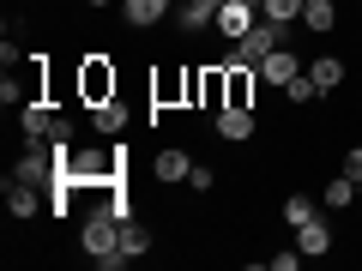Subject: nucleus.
<instances>
[{
  "instance_id": "obj_1",
  "label": "nucleus",
  "mask_w": 362,
  "mask_h": 271,
  "mask_svg": "<svg viewBox=\"0 0 362 271\" xmlns=\"http://www.w3.org/2000/svg\"><path fill=\"white\" fill-rule=\"evenodd\" d=\"M78 247L90 253V265H103V271L127 265V259H121V217H109V211H97V217L78 223Z\"/></svg>"
},
{
  "instance_id": "obj_2",
  "label": "nucleus",
  "mask_w": 362,
  "mask_h": 271,
  "mask_svg": "<svg viewBox=\"0 0 362 271\" xmlns=\"http://www.w3.org/2000/svg\"><path fill=\"white\" fill-rule=\"evenodd\" d=\"M272 49H284V25H272V18H259V25L247 30L242 42H235V54H230V61H242V66H259V61H266Z\"/></svg>"
},
{
  "instance_id": "obj_3",
  "label": "nucleus",
  "mask_w": 362,
  "mask_h": 271,
  "mask_svg": "<svg viewBox=\"0 0 362 271\" xmlns=\"http://www.w3.org/2000/svg\"><path fill=\"white\" fill-rule=\"evenodd\" d=\"M78 97H85L90 109H97V103H109V97H115V66H109L103 54H90V61L78 66Z\"/></svg>"
},
{
  "instance_id": "obj_4",
  "label": "nucleus",
  "mask_w": 362,
  "mask_h": 271,
  "mask_svg": "<svg viewBox=\"0 0 362 271\" xmlns=\"http://www.w3.org/2000/svg\"><path fill=\"white\" fill-rule=\"evenodd\" d=\"M296 73H302V54L296 49H272L266 61H259V85H278V90H284Z\"/></svg>"
},
{
  "instance_id": "obj_5",
  "label": "nucleus",
  "mask_w": 362,
  "mask_h": 271,
  "mask_svg": "<svg viewBox=\"0 0 362 271\" xmlns=\"http://www.w3.org/2000/svg\"><path fill=\"white\" fill-rule=\"evenodd\" d=\"M254 13H259V6H247V0H223V13H218V30H223V37H230V42H242L247 30L259 25Z\"/></svg>"
},
{
  "instance_id": "obj_6",
  "label": "nucleus",
  "mask_w": 362,
  "mask_h": 271,
  "mask_svg": "<svg viewBox=\"0 0 362 271\" xmlns=\"http://www.w3.org/2000/svg\"><path fill=\"white\" fill-rule=\"evenodd\" d=\"M18 127H25V139H49L54 133V103L49 97H30V103L18 109Z\"/></svg>"
},
{
  "instance_id": "obj_7",
  "label": "nucleus",
  "mask_w": 362,
  "mask_h": 271,
  "mask_svg": "<svg viewBox=\"0 0 362 271\" xmlns=\"http://www.w3.org/2000/svg\"><path fill=\"white\" fill-rule=\"evenodd\" d=\"M296 247H302V253H308V259H320V253H332V223H326L320 211H314L308 223H296Z\"/></svg>"
},
{
  "instance_id": "obj_8",
  "label": "nucleus",
  "mask_w": 362,
  "mask_h": 271,
  "mask_svg": "<svg viewBox=\"0 0 362 271\" xmlns=\"http://www.w3.org/2000/svg\"><path fill=\"white\" fill-rule=\"evenodd\" d=\"M42 205H49L42 187H30V181H6V211H13V217H37Z\"/></svg>"
},
{
  "instance_id": "obj_9",
  "label": "nucleus",
  "mask_w": 362,
  "mask_h": 271,
  "mask_svg": "<svg viewBox=\"0 0 362 271\" xmlns=\"http://www.w3.org/2000/svg\"><path fill=\"white\" fill-rule=\"evenodd\" d=\"M218 139H230V145H242V139H254V109H218Z\"/></svg>"
},
{
  "instance_id": "obj_10",
  "label": "nucleus",
  "mask_w": 362,
  "mask_h": 271,
  "mask_svg": "<svg viewBox=\"0 0 362 271\" xmlns=\"http://www.w3.org/2000/svg\"><path fill=\"white\" fill-rule=\"evenodd\" d=\"M308 78L320 85V97H326V90L344 85V61H338V54H314V61H308Z\"/></svg>"
},
{
  "instance_id": "obj_11",
  "label": "nucleus",
  "mask_w": 362,
  "mask_h": 271,
  "mask_svg": "<svg viewBox=\"0 0 362 271\" xmlns=\"http://www.w3.org/2000/svg\"><path fill=\"white\" fill-rule=\"evenodd\" d=\"M218 13H223V0H187V6H181V30H206V25H218Z\"/></svg>"
},
{
  "instance_id": "obj_12",
  "label": "nucleus",
  "mask_w": 362,
  "mask_h": 271,
  "mask_svg": "<svg viewBox=\"0 0 362 271\" xmlns=\"http://www.w3.org/2000/svg\"><path fill=\"white\" fill-rule=\"evenodd\" d=\"M121 13H127V25H157V18L169 13V0H121Z\"/></svg>"
},
{
  "instance_id": "obj_13",
  "label": "nucleus",
  "mask_w": 362,
  "mask_h": 271,
  "mask_svg": "<svg viewBox=\"0 0 362 271\" xmlns=\"http://www.w3.org/2000/svg\"><path fill=\"white\" fill-rule=\"evenodd\" d=\"M302 25H308V30H320V37H326V30L338 25V6H332V0H302Z\"/></svg>"
},
{
  "instance_id": "obj_14",
  "label": "nucleus",
  "mask_w": 362,
  "mask_h": 271,
  "mask_svg": "<svg viewBox=\"0 0 362 271\" xmlns=\"http://www.w3.org/2000/svg\"><path fill=\"white\" fill-rule=\"evenodd\" d=\"M90 127H97V133H121V127H127V109H121V97H109V103L90 109Z\"/></svg>"
},
{
  "instance_id": "obj_15",
  "label": "nucleus",
  "mask_w": 362,
  "mask_h": 271,
  "mask_svg": "<svg viewBox=\"0 0 362 271\" xmlns=\"http://www.w3.org/2000/svg\"><path fill=\"white\" fill-rule=\"evenodd\" d=\"M145 253H151V235H145L139 229V223H121V259H127V265H133V259H145Z\"/></svg>"
},
{
  "instance_id": "obj_16",
  "label": "nucleus",
  "mask_w": 362,
  "mask_h": 271,
  "mask_svg": "<svg viewBox=\"0 0 362 271\" xmlns=\"http://www.w3.org/2000/svg\"><path fill=\"white\" fill-rule=\"evenodd\" d=\"M284 97H290V109H314V103H320V85H314L308 73H296V78L284 85Z\"/></svg>"
},
{
  "instance_id": "obj_17",
  "label": "nucleus",
  "mask_w": 362,
  "mask_h": 271,
  "mask_svg": "<svg viewBox=\"0 0 362 271\" xmlns=\"http://www.w3.org/2000/svg\"><path fill=\"white\" fill-rule=\"evenodd\" d=\"M187 169H194L187 151H157V181H187Z\"/></svg>"
},
{
  "instance_id": "obj_18",
  "label": "nucleus",
  "mask_w": 362,
  "mask_h": 271,
  "mask_svg": "<svg viewBox=\"0 0 362 271\" xmlns=\"http://www.w3.org/2000/svg\"><path fill=\"white\" fill-rule=\"evenodd\" d=\"M259 13H266L272 25H284V30H290V25H296V18H302V0H266Z\"/></svg>"
},
{
  "instance_id": "obj_19",
  "label": "nucleus",
  "mask_w": 362,
  "mask_h": 271,
  "mask_svg": "<svg viewBox=\"0 0 362 271\" xmlns=\"http://www.w3.org/2000/svg\"><path fill=\"white\" fill-rule=\"evenodd\" d=\"M326 205H332V211H350V205H356V181H350V175H338L332 187H326Z\"/></svg>"
},
{
  "instance_id": "obj_20",
  "label": "nucleus",
  "mask_w": 362,
  "mask_h": 271,
  "mask_svg": "<svg viewBox=\"0 0 362 271\" xmlns=\"http://www.w3.org/2000/svg\"><path fill=\"white\" fill-rule=\"evenodd\" d=\"M314 211H320V205H308L302 193H296V199H284V223H290V229H296V223H308Z\"/></svg>"
},
{
  "instance_id": "obj_21",
  "label": "nucleus",
  "mask_w": 362,
  "mask_h": 271,
  "mask_svg": "<svg viewBox=\"0 0 362 271\" xmlns=\"http://www.w3.org/2000/svg\"><path fill=\"white\" fill-rule=\"evenodd\" d=\"M211 181H218V175H211L206 163H194V169H187V187H194V193H211Z\"/></svg>"
},
{
  "instance_id": "obj_22",
  "label": "nucleus",
  "mask_w": 362,
  "mask_h": 271,
  "mask_svg": "<svg viewBox=\"0 0 362 271\" xmlns=\"http://www.w3.org/2000/svg\"><path fill=\"white\" fill-rule=\"evenodd\" d=\"M302 259H308V253H302V247H296V253H272V271H296Z\"/></svg>"
},
{
  "instance_id": "obj_23",
  "label": "nucleus",
  "mask_w": 362,
  "mask_h": 271,
  "mask_svg": "<svg viewBox=\"0 0 362 271\" xmlns=\"http://www.w3.org/2000/svg\"><path fill=\"white\" fill-rule=\"evenodd\" d=\"M344 175L362 181V145H350V151H344Z\"/></svg>"
},
{
  "instance_id": "obj_24",
  "label": "nucleus",
  "mask_w": 362,
  "mask_h": 271,
  "mask_svg": "<svg viewBox=\"0 0 362 271\" xmlns=\"http://www.w3.org/2000/svg\"><path fill=\"white\" fill-rule=\"evenodd\" d=\"M85 6H109V0H85Z\"/></svg>"
},
{
  "instance_id": "obj_25",
  "label": "nucleus",
  "mask_w": 362,
  "mask_h": 271,
  "mask_svg": "<svg viewBox=\"0 0 362 271\" xmlns=\"http://www.w3.org/2000/svg\"><path fill=\"white\" fill-rule=\"evenodd\" d=\"M247 6H266V0H247Z\"/></svg>"
},
{
  "instance_id": "obj_26",
  "label": "nucleus",
  "mask_w": 362,
  "mask_h": 271,
  "mask_svg": "<svg viewBox=\"0 0 362 271\" xmlns=\"http://www.w3.org/2000/svg\"><path fill=\"white\" fill-rule=\"evenodd\" d=\"M356 199H362V181H356Z\"/></svg>"
}]
</instances>
